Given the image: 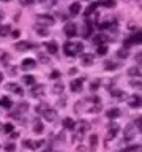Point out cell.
Masks as SVG:
<instances>
[{"label":"cell","instance_id":"cell-24","mask_svg":"<svg viewBox=\"0 0 142 152\" xmlns=\"http://www.w3.org/2000/svg\"><path fill=\"white\" fill-rule=\"evenodd\" d=\"M104 41H106V37H104V35H96L93 38V43H95V45H98V46H101Z\"/></svg>","mask_w":142,"mask_h":152},{"label":"cell","instance_id":"cell-8","mask_svg":"<svg viewBox=\"0 0 142 152\" xmlns=\"http://www.w3.org/2000/svg\"><path fill=\"white\" fill-rule=\"evenodd\" d=\"M82 84H84V78H78V79H74V81H71V90L73 92H80L82 90Z\"/></svg>","mask_w":142,"mask_h":152},{"label":"cell","instance_id":"cell-1","mask_svg":"<svg viewBox=\"0 0 142 152\" xmlns=\"http://www.w3.org/2000/svg\"><path fill=\"white\" fill-rule=\"evenodd\" d=\"M63 51H65V56H68V57H76V56H79L80 52L84 51V46H82V43L66 41L65 45H63Z\"/></svg>","mask_w":142,"mask_h":152},{"label":"cell","instance_id":"cell-40","mask_svg":"<svg viewBox=\"0 0 142 152\" xmlns=\"http://www.w3.org/2000/svg\"><path fill=\"white\" fill-rule=\"evenodd\" d=\"M59 76H60V71H59V70H54V71L51 73V76H49V78H51V79H57Z\"/></svg>","mask_w":142,"mask_h":152},{"label":"cell","instance_id":"cell-10","mask_svg":"<svg viewBox=\"0 0 142 152\" xmlns=\"http://www.w3.org/2000/svg\"><path fill=\"white\" fill-rule=\"evenodd\" d=\"M35 60H33V59H24L22 60V64H21V68L22 70H33V68H35Z\"/></svg>","mask_w":142,"mask_h":152},{"label":"cell","instance_id":"cell-47","mask_svg":"<svg viewBox=\"0 0 142 152\" xmlns=\"http://www.w3.org/2000/svg\"><path fill=\"white\" fill-rule=\"evenodd\" d=\"M2 18H3V13H2V11H0V21H2Z\"/></svg>","mask_w":142,"mask_h":152},{"label":"cell","instance_id":"cell-15","mask_svg":"<svg viewBox=\"0 0 142 152\" xmlns=\"http://www.w3.org/2000/svg\"><path fill=\"white\" fill-rule=\"evenodd\" d=\"M43 130H44V128H43L41 121H40V119H35V121H33V132H35L36 135H41Z\"/></svg>","mask_w":142,"mask_h":152},{"label":"cell","instance_id":"cell-42","mask_svg":"<svg viewBox=\"0 0 142 152\" xmlns=\"http://www.w3.org/2000/svg\"><path fill=\"white\" fill-rule=\"evenodd\" d=\"M118 57H122V59L128 57V51L126 49H120V51H118Z\"/></svg>","mask_w":142,"mask_h":152},{"label":"cell","instance_id":"cell-41","mask_svg":"<svg viewBox=\"0 0 142 152\" xmlns=\"http://www.w3.org/2000/svg\"><path fill=\"white\" fill-rule=\"evenodd\" d=\"M19 2H21L22 7H28V5H32L33 2H35V0H19Z\"/></svg>","mask_w":142,"mask_h":152},{"label":"cell","instance_id":"cell-25","mask_svg":"<svg viewBox=\"0 0 142 152\" xmlns=\"http://www.w3.org/2000/svg\"><path fill=\"white\" fill-rule=\"evenodd\" d=\"M35 30L38 32V33H40V35L41 37H44V35H49V30H47V28L44 27V28H43L41 26H38V24H36V26H35Z\"/></svg>","mask_w":142,"mask_h":152},{"label":"cell","instance_id":"cell-22","mask_svg":"<svg viewBox=\"0 0 142 152\" xmlns=\"http://www.w3.org/2000/svg\"><path fill=\"white\" fill-rule=\"evenodd\" d=\"M120 116V109H117V108H114V109H109L107 111V117L109 119H115Z\"/></svg>","mask_w":142,"mask_h":152},{"label":"cell","instance_id":"cell-33","mask_svg":"<svg viewBox=\"0 0 142 152\" xmlns=\"http://www.w3.org/2000/svg\"><path fill=\"white\" fill-rule=\"evenodd\" d=\"M88 128H90V124H88V122H85V121H84V122H80V132H82V133H84V132H87Z\"/></svg>","mask_w":142,"mask_h":152},{"label":"cell","instance_id":"cell-38","mask_svg":"<svg viewBox=\"0 0 142 152\" xmlns=\"http://www.w3.org/2000/svg\"><path fill=\"white\" fill-rule=\"evenodd\" d=\"M96 142H98V138H96V135H92V136H90V146L95 147V146H96Z\"/></svg>","mask_w":142,"mask_h":152},{"label":"cell","instance_id":"cell-4","mask_svg":"<svg viewBox=\"0 0 142 152\" xmlns=\"http://www.w3.org/2000/svg\"><path fill=\"white\" fill-rule=\"evenodd\" d=\"M14 48H16L17 51H27V49H32V48H36V45L32 41H17L16 45H14Z\"/></svg>","mask_w":142,"mask_h":152},{"label":"cell","instance_id":"cell-19","mask_svg":"<svg viewBox=\"0 0 142 152\" xmlns=\"http://www.w3.org/2000/svg\"><path fill=\"white\" fill-rule=\"evenodd\" d=\"M98 5H101V3H98V2H95V3H90V7H88L87 10H85V18H88L90 14H92V13L95 11V10L98 8Z\"/></svg>","mask_w":142,"mask_h":152},{"label":"cell","instance_id":"cell-5","mask_svg":"<svg viewBox=\"0 0 142 152\" xmlns=\"http://www.w3.org/2000/svg\"><path fill=\"white\" fill-rule=\"evenodd\" d=\"M63 32H65V35L66 37H74L76 33H78V28H76V24H73V22H68L65 26V28H63Z\"/></svg>","mask_w":142,"mask_h":152},{"label":"cell","instance_id":"cell-34","mask_svg":"<svg viewBox=\"0 0 142 152\" xmlns=\"http://www.w3.org/2000/svg\"><path fill=\"white\" fill-rule=\"evenodd\" d=\"M14 149H16V146H14L13 142H8V144H5V151H7V152H14Z\"/></svg>","mask_w":142,"mask_h":152},{"label":"cell","instance_id":"cell-21","mask_svg":"<svg viewBox=\"0 0 142 152\" xmlns=\"http://www.w3.org/2000/svg\"><path fill=\"white\" fill-rule=\"evenodd\" d=\"M130 43H142V33H136V35H133L131 37V40L130 41H126V45H130Z\"/></svg>","mask_w":142,"mask_h":152},{"label":"cell","instance_id":"cell-32","mask_svg":"<svg viewBox=\"0 0 142 152\" xmlns=\"http://www.w3.org/2000/svg\"><path fill=\"white\" fill-rule=\"evenodd\" d=\"M54 92H55V94H62V92H63V84H62V83H57V84L54 86Z\"/></svg>","mask_w":142,"mask_h":152},{"label":"cell","instance_id":"cell-16","mask_svg":"<svg viewBox=\"0 0 142 152\" xmlns=\"http://www.w3.org/2000/svg\"><path fill=\"white\" fill-rule=\"evenodd\" d=\"M92 30H93V24L92 22H87L84 26V28H82V37H85V38L90 37V35H92Z\"/></svg>","mask_w":142,"mask_h":152},{"label":"cell","instance_id":"cell-44","mask_svg":"<svg viewBox=\"0 0 142 152\" xmlns=\"http://www.w3.org/2000/svg\"><path fill=\"white\" fill-rule=\"evenodd\" d=\"M137 73H139L137 68H130V71H128V75H130V76H136Z\"/></svg>","mask_w":142,"mask_h":152},{"label":"cell","instance_id":"cell-27","mask_svg":"<svg viewBox=\"0 0 142 152\" xmlns=\"http://www.w3.org/2000/svg\"><path fill=\"white\" fill-rule=\"evenodd\" d=\"M9 32H11L9 26H0V37H7Z\"/></svg>","mask_w":142,"mask_h":152},{"label":"cell","instance_id":"cell-37","mask_svg":"<svg viewBox=\"0 0 142 152\" xmlns=\"http://www.w3.org/2000/svg\"><path fill=\"white\" fill-rule=\"evenodd\" d=\"M43 5H44L46 8H51V7H54V5H55V0H44Z\"/></svg>","mask_w":142,"mask_h":152},{"label":"cell","instance_id":"cell-6","mask_svg":"<svg viewBox=\"0 0 142 152\" xmlns=\"http://www.w3.org/2000/svg\"><path fill=\"white\" fill-rule=\"evenodd\" d=\"M41 116L44 117V121H47V122H54L55 119H57V113H55L52 108H47L46 111L41 114Z\"/></svg>","mask_w":142,"mask_h":152},{"label":"cell","instance_id":"cell-14","mask_svg":"<svg viewBox=\"0 0 142 152\" xmlns=\"http://www.w3.org/2000/svg\"><path fill=\"white\" fill-rule=\"evenodd\" d=\"M28 108V104L27 103H22L21 104V106H17V109H16V111H14V113H11V114H9V116H11V117H19V116H21V114L24 113V111H25V109Z\"/></svg>","mask_w":142,"mask_h":152},{"label":"cell","instance_id":"cell-46","mask_svg":"<svg viewBox=\"0 0 142 152\" xmlns=\"http://www.w3.org/2000/svg\"><path fill=\"white\" fill-rule=\"evenodd\" d=\"M13 37H19V30H14L13 32Z\"/></svg>","mask_w":142,"mask_h":152},{"label":"cell","instance_id":"cell-20","mask_svg":"<svg viewBox=\"0 0 142 152\" xmlns=\"http://www.w3.org/2000/svg\"><path fill=\"white\" fill-rule=\"evenodd\" d=\"M141 104H142V98L141 97H133L131 102H130V106H133V108H139Z\"/></svg>","mask_w":142,"mask_h":152},{"label":"cell","instance_id":"cell-11","mask_svg":"<svg viewBox=\"0 0 142 152\" xmlns=\"http://www.w3.org/2000/svg\"><path fill=\"white\" fill-rule=\"evenodd\" d=\"M80 64L85 66H90L93 64V56L92 54H82L80 56Z\"/></svg>","mask_w":142,"mask_h":152},{"label":"cell","instance_id":"cell-50","mask_svg":"<svg viewBox=\"0 0 142 152\" xmlns=\"http://www.w3.org/2000/svg\"><path fill=\"white\" fill-rule=\"evenodd\" d=\"M43 2H44V0H43Z\"/></svg>","mask_w":142,"mask_h":152},{"label":"cell","instance_id":"cell-3","mask_svg":"<svg viewBox=\"0 0 142 152\" xmlns=\"http://www.w3.org/2000/svg\"><path fill=\"white\" fill-rule=\"evenodd\" d=\"M30 95H32V97H35V98L43 97V95H44V86H41V84H33L32 89H30Z\"/></svg>","mask_w":142,"mask_h":152},{"label":"cell","instance_id":"cell-23","mask_svg":"<svg viewBox=\"0 0 142 152\" xmlns=\"http://www.w3.org/2000/svg\"><path fill=\"white\" fill-rule=\"evenodd\" d=\"M0 104H2L3 108H7V109H9L13 106V103H11V100H9L8 97H3L2 100H0Z\"/></svg>","mask_w":142,"mask_h":152},{"label":"cell","instance_id":"cell-9","mask_svg":"<svg viewBox=\"0 0 142 152\" xmlns=\"http://www.w3.org/2000/svg\"><path fill=\"white\" fill-rule=\"evenodd\" d=\"M7 89L11 90V92H14L16 95H24V90L19 87V84H16V83H8L7 84Z\"/></svg>","mask_w":142,"mask_h":152},{"label":"cell","instance_id":"cell-48","mask_svg":"<svg viewBox=\"0 0 142 152\" xmlns=\"http://www.w3.org/2000/svg\"><path fill=\"white\" fill-rule=\"evenodd\" d=\"M2 79H3V76H2V73H0V83H2Z\"/></svg>","mask_w":142,"mask_h":152},{"label":"cell","instance_id":"cell-39","mask_svg":"<svg viewBox=\"0 0 142 152\" xmlns=\"http://www.w3.org/2000/svg\"><path fill=\"white\" fill-rule=\"evenodd\" d=\"M99 87V81L96 79V81H92V84H90V89H92V90H96Z\"/></svg>","mask_w":142,"mask_h":152},{"label":"cell","instance_id":"cell-26","mask_svg":"<svg viewBox=\"0 0 142 152\" xmlns=\"http://www.w3.org/2000/svg\"><path fill=\"white\" fill-rule=\"evenodd\" d=\"M117 64H115V62H112V60H107V62H104V68H106V70H115L117 68Z\"/></svg>","mask_w":142,"mask_h":152},{"label":"cell","instance_id":"cell-12","mask_svg":"<svg viewBox=\"0 0 142 152\" xmlns=\"http://www.w3.org/2000/svg\"><path fill=\"white\" fill-rule=\"evenodd\" d=\"M46 49L49 54H57V51H59V46H57L55 41H47L46 43Z\"/></svg>","mask_w":142,"mask_h":152},{"label":"cell","instance_id":"cell-18","mask_svg":"<svg viewBox=\"0 0 142 152\" xmlns=\"http://www.w3.org/2000/svg\"><path fill=\"white\" fill-rule=\"evenodd\" d=\"M74 125H76V122L73 121V119H70V117L63 119V127H65V130H74Z\"/></svg>","mask_w":142,"mask_h":152},{"label":"cell","instance_id":"cell-49","mask_svg":"<svg viewBox=\"0 0 142 152\" xmlns=\"http://www.w3.org/2000/svg\"><path fill=\"white\" fill-rule=\"evenodd\" d=\"M2 2H9V0H2Z\"/></svg>","mask_w":142,"mask_h":152},{"label":"cell","instance_id":"cell-2","mask_svg":"<svg viewBox=\"0 0 142 152\" xmlns=\"http://www.w3.org/2000/svg\"><path fill=\"white\" fill-rule=\"evenodd\" d=\"M55 22V19L49 16V14H38L36 16V24L38 26H52Z\"/></svg>","mask_w":142,"mask_h":152},{"label":"cell","instance_id":"cell-35","mask_svg":"<svg viewBox=\"0 0 142 152\" xmlns=\"http://www.w3.org/2000/svg\"><path fill=\"white\" fill-rule=\"evenodd\" d=\"M3 132L5 133H11L13 132V124H5V125H3Z\"/></svg>","mask_w":142,"mask_h":152},{"label":"cell","instance_id":"cell-28","mask_svg":"<svg viewBox=\"0 0 142 152\" xmlns=\"http://www.w3.org/2000/svg\"><path fill=\"white\" fill-rule=\"evenodd\" d=\"M47 108H49V104H47V103H40V104L36 106V113H38V114H43Z\"/></svg>","mask_w":142,"mask_h":152},{"label":"cell","instance_id":"cell-31","mask_svg":"<svg viewBox=\"0 0 142 152\" xmlns=\"http://www.w3.org/2000/svg\"><path fill=\"white\" fill-rule=\"evenodd\" d=\"M101 5H104V7H107V8H114L115 7V2L114 0H103V2H99Z\"/></svg>","mask_w":142,"mask_h":152},{"label":"cell","instance_id":"cell-30","mask_svg":"<svg viewBox=\"0 0 142 152\" xmlns=\"http://www.w3.org/2000/svg\"><path fill=\"white\" fill-rule=\"evenodd\" d=\"M24 83L28 84V86H33V84H35V78L30 76V75H27V76H24Z\"/></svg>","mask_w":142,"mask_h":152},{"label":"cell","instance_id":"cell-29","mask_svg":"<svg viewBox=\"0 0 142 152\" xmlns=\"http://www.w3.org/2000/svg\"><path fill=\"white\" fill-rule=\"evenodd\" d=\"M38 60H40L41 64H49V57H47L46 54H43V52L38 54Z\"/></svg>","mask_w":142,"mask_h":152},{"label":"cell","instance_id":"cell-13","mask_svg":"<svg viewBox=\"0 0 142 152\" xmlns=\"http://www.w3.org/2000/svg\"><path fill=\"white\" fill-rule=\"evenodd\" d=\"M79 11H80V3L79 2H74V3L70 5V14L71 16H78Z\"/></svg>","mask_w":142,"mask_h":152},{"label":"cell","instance_id":"cell-17","mask_svg":"<svg viewBox=\"0 0 142 152\" xmlns=\"http://www.w3.org/2000/svg\"><path fill=\"white\" fill-rule=\"evenodd\" d=\"M117 132H118V127L115 124H111V125H109V130H107V140H112V138L117 135Z\"/></svg>","mask_w":142,"mask_h":152},{"label":"cell","instance_id":"cell-43","mask_svg":"<svg viewBox=\"0 0 142 152\" xmlns=\"http://www.w3.org/2000/svg\"><path fill=\"white\" fill-rule=\"evenodd\" d=\"M9 59H11V57H9L8 54H3V56H2V60H3V65H5V66L8 65V62H9Z\"/></svg>","mask_w":142,"mask_h":152},{"label":"cell","instance_id":"cell-36","mask_svg":"<svg viewBox=\"0 0 142 152\" xmlns=\"http://www.w3.org/2000/svg\"><path fill=\"white\" fill-rule=\"evenodd\" d=\"M106 52H107V48L104 46V45L98 46V54H99V56H104V54H106Z\"/></svg>","mask_w":142,"mask_h":152},{"label":"cell","instance_id":"cell-7","mask_svg":"<svg viewBox=\"0 0 142 152\" xmlns=\"http://www.w3.org/2000/svg\"><path fill=\"white\" fill-rule=\"evenodd\" d=\"M43 144H44V141H30V140H24V146H25L27 149H32V151H35V149H38V147H41Z\"/></svg>","mask_w":142,"mask_h":152},{"label":"cell","instance_id":"cell-45","mask_svg":"<svg viewBox=\"0 0 142 152\" xmlns=\"http://www.w3.org/2000/svg\"><path fill=\"white\" fill-rule=\"evenodd\" d=\"M136 60H137V64H142V52H139V54L136 56Z\"/></svg>","mask_w":142,"mask_h":152}]
</instances>
